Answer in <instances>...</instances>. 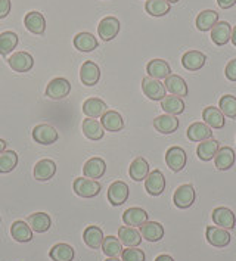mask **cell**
Here are the masks:
<instances>
[{
  "label": "cell",
  "instance_id": "cell-1",
  "mask_svg": "<svg viewBox=\"0 0 236 261\" xmlns=\"http://www.w3.org/2000/svg\"><path fill=\"white\" fill-rule=\"evenodd\" d=\"M74 192L80 198H95L99 195L102 186L97 180L87 179V177H78L74 180Z\"/></svg>",
  "mask_w": 236,
  "mask_h": 261
},
{
  "label": "cell",
  "instance_id": "cell-2",
  "mask_svg": "<svg viewBox=\"0 0 236 261\" xmlns=\"http://www.w3.org/2000/svg\"><path fill=\"white\" fill-rule=\"evenodd\" d=\"M142 90L145 93V96L149 97L151 100H163L166 97V86L160 80L152 79V77H145L142 80Z\"/></svg>",
  "mask_w": 236,
  "mask_h": 261
},
{
  "label": "cell",
  "instance_id": "cell-3",
  "mask_svg": "<svg viewBox=\"0 0 236 261\" xmlns=\"http://www.w3.org/2000/svg\"><path fill=\"white\" fill-rule=\"evenodd\" d=\"M195 198H196V191L194 189V186L192 185H181L176 189V192L173 195V202L177 208L185 210V208L194 205Z\"/></svg>",
  "mask_w": 236,
  "mask_h": 261
},
{
  "label": "cell",
  "instance_id": "cell-4",
  "mask_svg": "<svg viewBox=\"0 0 236 261\" xmlns=\"http://www.w3.org/2000/svg\"><path fill=\"white\" fill-rule=\"evenodd\" d=\"M120 33V21L115 16L103 18L97 25V34L103 41H110L115 39Z\"/></svg>",
  "mask_w": 236,
  "mask_h": 261
},
{
  "label": "cell",
  "instance_id": "cell-5",
  "mask_svg": "<svg viewBox=\"0 0 236 261\" xmlns=\"http://www.w3.org/2000/svg\"><path fill=\"white\" fill-rule=\"evenodd\" d=\"M70 92L71 83L67 79H62V77L54 79L46 87V96L50 97V99H55V100L67 97L70 95Z\"/></svg>",
  "mask_w": 236,
  "mask_h": 261
},
{
  "label": "cell",
  "instance_id": "cell-6",
  "mask_svg": "<svg viewBox=\"0 0 236 261\" xmlns=\"http://www.w3.org/2000/svg\"><path fill=\"white\" fill-rule=\"evenodd\" d=\"M186 160H188L186 152H185V149L180 148V146H173V148H170L166 153L167 167H168L171 171H174V173H179V171H181V170L185 168Z\"/></svg>",
  "mask_w": 236,
  "mask_h": 261
},
{
  "label": "cell",
  "instance_id": "cell-7",
  "mask_svg": "<svg viewBox=\"0 0 236 261\" xmlns=\"http://www.w3.org/2000/svg\"><path fill=\"white\" fill-rule=\"evenodd\" d=\"M33 139L40 145H54L59 139L55 128L49 124H39L33 130Z\"/></svg>",
  "mask_w": 236,
  "mask_h": 261
},
{
  "label": "cell",
  "instance_id": "cell-8",
  "mask_svg": "<svg viewBox=\"0 0 236 261\" xmlns=\"http://www.w3.org/2000/svg\"><path fill=\"white\" fill-rule=\"evenodd\" d=\"M145 189L152 196H160L166 189V177L160 170H153L145 179Z\"/></svg>",
  "mask_w": 236,
  "mask_h": 261
},
{
  "label": "cell",
  "instance_id": "cell-9",
  "mask_svg": "<svg viewBox=\"0 0 236 261\" xmlns=\"http://www.w3.org/2000/svg\"><path fill=\"white\" fill-rule=\"evenodd\" d=\"M205 236L208 241L209 245L216 248L227 247L232 241V236L227 230H224L222 227H216V226H209L205 230Z\"/></svg>",
  "mask_w": 236,
  "mask_h": 261
},
{
  "label": "cell",
  "instance_id": "cell-10",
  "mask_svg": "<svg viewBox=\"0 0 236 261\" xmlns=\"http://www.w3.org/2000/svg\"><path fill=\"white\" fill-rule=\"evenodd\" d=\"M128 198V186L124 181H114L108 189V201L114 206L123 205Z\"/></svg>",
  "mask_w": 236,
  "mask_h": 261
},
{
  "label": "cell",
  "instance_id": "cell-11",
  "mask_svg": "<svg viewBox=\"0 0 236 261\" xmlns=\"http://www.w3.org/2000/svg\"><path fill=\"white\" fill-rule=\"evenodd\" d=\"M213 221L216 226H220L223 229H233L236 224L233 211L226 206H219L213 211Z\"/></svg>",
  "mask_w": 236,
  "mask_h": 261
},
{
  "label": "cell",
  "instance_id": "cell-12",
  "mask_svg": "<svg viewBox=\"0 0 236 261\" xmlns=\"http://www.w3.org/2000/svg\"><path fill=\"white\" fill-rule=\"evenodd\" d=\"M100 124L107 132H121L124 128V120L121 117L120 112L117 111H107L102 117H100Z\"/></svg>",
  "mask_w": 236,
  "mask_h": 261
},
{
  "label": "cell",
  "instance_id": "cell-13",
  "mask_svg": "<svg viewBox=\"0 0 236 261\" xmlns=\"http://www.w3.org/2000/svg\"><path fill=\"white\" fill-rule=\"evenodd\" d=\"M219 149H220V143L216 139H207L204 142H199V145L196 146V155L201 161L208 163L217 155Z\"/></svg>",
  "mask_w": 236,
  "mask_h": 261
},
{
  "label": "cell",
  "instance_id": "cell-14",
  "mask_svg": "<svg viewBox=\"0 0 236 261\" xmlns=\"http://www.w3.org/2000/svg\"><path fill=\"white\" fill-rule=\"evenodd\" d=\"M8 62H9V67L14 69L15 72H27L34 65L33 56L27 52H15V55L11 56L8 59Z\"/></svg>",
  "mask_w": 236,
  "mask_h": 261
},
{
  "label": "cell",
  "instance_id": "cell-15",
  "mask_svg": "<svg viewBox=\"0 0 236 261\" xmlns=\"http://www.w3.org/2000/svg\"><path fill=\"white\" fill-rule=\"evenodd\" d=\"M100 79V69L97 67L95 62L92 61H86L82 68H80V80L83 83L84 86H95Z\"/></svg>",
  "mask_w": 236,
  "mask_h": 261
},
{
  "label": "cell",
  "instance_id": "cell-16",
  "mask_svg": "<svg viewBox=\"0 0 236 261\" xmlns=\"http://www.w3.org/2000/svg\"><path fill=\"white\" fill-rule=\"evenodd\" d=\"M153 127L156 132H160L161 135H171L174 132H177L179 128V120L174 115H160L153 120Z\"/></svg>",
  "mask_w": 236,
  "mask_h": 261
},
{
  "label": "cell",
  "instance_id": "cell-17",
  "mask_svg": "<svg viewBox=\"0 0 236 261\" xmlns=\"http://www.w3.org/2000/svg\"><path fill=\"white\" fill-rule=\"evenodd\" d=\"M123 221H124L125 226L140 227L142 224H145L148 221V213L143 208H138V206L128 208L123 214Z\"/></svg>",
  "mask_w": 236,
  "mask_h": 261
},
{
  "label": "cell",
  "instance_id": "cell-18",
  "mask_svg": "<svg viewBox=\"0 0 236 261\" xmlns=\"http://www.w3.org/2000/svg\"><path fill=\"white\" fill-rule=\"evenodd\" d=\"M146 72L152 79L163 80V79H167L168 75H171V68L168 65V62L164 59H152L146 65Z\"/></svg>",
  "mask_w": 236,
  "mask_h": 261
},
{
  "label": "cell",
  "instance_id": "cell-19",
  "mask_svg": "<svg viewBox=\"0 0 236 261\" xmlns=\"http://www.w3.org/2000/svg\"><path fill=\"white\" fill-rule=\"evenodd\" d=\"M230 34H232V27L226 21H220L211 28V40L214 41V44H217V46L227 44L230 40Z\"/></svg>",
  "mask_w": 236,
  "mask_h": 261
},
{
  "label": "cell",
  "instance_id": "cell-20",
  "mask_svg": "<svg viewBox=\"0 0 236 261\" xmlns=\"http://www.w3.org/2000/svg\"><path fill=\"white\" fill-rule=\"evenodd\" d=\"M207 62V56L199 50H189L181 56V65L189 71H198Z\"/></svg>",
  "mask_w": 236,
  "mask_h": 261
},
{
  "label": "cell",
  "instance_id": "cell-21",
  "mask_svg": "<svg viewBox=\"0 0 236 261\" xmlns=\"http://www.w3.org/2000/svg\"><path fill=\"white\" fill-rule=\"evenodd\" d=\"M186 135H188V139H189L191 142L199 143V142H204V140H207V139H211V136H213V130H211V127L207 125L205 123H194L188 127Z\"/></svg>",
  "mask_w": 236,
  "mask_h": 261
},
{
  "label": "cell",
  "instance_id": "cell-22",
  "mask_svg": "<svg viewBox=\"0 0 236 261\" xmlns=\"http://www.w3.org/2000/svg\"><path fill=\"white\" fill-rule=\"evenodd\" d=\"M28 226L31 227L33 232H37V233H44L50 229L52 226V220H50V216L46 214V213H34L31 216H28L27 219Z\"/></svg>",
  "mask_w": 236,
  "mask_h": 261
},
{
  "label": "cell",
  "instance_id": "cell-23",
  "mask_svg": "<svg viewBox=\"0 0 236 261\" xmlns=\"http://www.w3.org/2000/svg\"><path fill=\"white\" fill-rule=\"evenodd\" d=\"M164 86H166V90H168L173 96H179L181 99L188 96V84L180 75H176V74L168 75Z\"/></svg>",
  "mask_w": 236,
  "mask_h": 261
},
{
  "label": "cell",
  "instance_id": "cell-24",
  "mask_svg": "<svg viewBox=\"0 0 236 261\" xmlns=\"http://www.w3.org/2000/svg\"><path fill=\"white\" fill-rule=\"evenodd\" d=\"M107 171V163L102 158H90L83 167L84 176L87 179H100Z\"/></svg>",
  "mask_w": 236,
  "mask_h": 261
},
{
  "label": "cell",
  "instance_id": "cell-25",
  "mask_svg": "<svg viewBox=\"0 0 236 261\" xmlns=\"http://www.w3.org/2000/svg\"><path fill=\"white\" fill-rule=\"evenodd\" d=\"M107 111V103L97 97H90L83 103V112L84 115H87V118H100Z\"/></svg>",
  "mask_w": 236,
  "mask_h": 261
},
{
  "label": "cell",
  "instance_id": "cell-26",
  "mask_svg": "<svg viewBox=\"0 0 236 261\" xmlns=\"http://www.w3.org/2000/svg\"><path fill=\"white\" fill-rule=\"evenodd\" d=\"M24 24L30 33L33 34H43L44 30H46V19L40 12L37 11H33V12H28L24 18Z\"/></svg>",
  "mask_w": 236,
  "mask_h": 261
},
{
  "label": "cell",
  "instance_id": "cell-27",
  "mask_svg": "<svg viewBox=\"0 0 236 261\" xmlns=\"http://www.w3.org/2000/svg\"><path fill=\"white\" fill-rule=\"evenodd\" d=\"M140 234L149 242H158L164 236V227L156 221H146L140 226Z\"/></svg>",
  "mask_w": 236,
  "mask_h": 261
},
{
  "label": "cell",
  "instance_id": "cell-28",
  "mask_svg": "<svg viewBox=\"0 0 236 261\" xmlns=\"http://www.w3.org/2000/svg\"><path fill=\"white\" fill-rule=\"evenodd\" d=\"M56 173V164L52 160H40L34 167V179L39 181L50 180Z\"/></svg>",
  "mask_w": 236,
  "mask_h": 261
},
{
  "label": "cell",
  "instance_id": "cell-29",
  "mask_svg": "<svg viewBox=\"0 0 236 261\" xmlns=\"http://www.w3.org/2000/svg\"><path fill=\"white\" fill-rule=\"evenodd\" d=\"M214 161H216V168L217 170L226 171L235 164V152L229 146H222L217 152V155L214 156Z\"/></svg>",
  "mask_w": 236,
  "mask_h": 261
},
{
  "label": "cell",
  "instance_id": "cell-30",
  "mask_svg": "<svg viewBox=\"0 0 236 261\" xmlns=\"http://www.w3.org/2000/svg\"><path fill=\"white\" fill-rule=\"evenodd\" d=\"M118 239L125 247H139L142 242V234L135 227L123 226L118 229Z\"/></svg>",
  "mask_w": 236,
  "mask_h": 261
},
{
  "label": "cell",
  "instance_id": "cell-31",
  "mask_svg": "<svg viewBox=\"0 0 236 261\" xmlns=\"http://www.w3.org/2000/svg\"><path fill=\"white\" fill-rule=\"evenodd\" d=\"M202 120L207 125H209L211 128H216V130L224 127V115L222 111L216 107H207L202 111Z\"/></svg>",
  "mask_w": 236,
  "mask_h": 261
},
{
  "label": "cell",
  "instance_id": "cell-32",
  "mask_svg": "<svg viewBox=\"0 0 236 261\" xmlns=\"http://www.w3.org/2000/svg\"><path fill=\"white\" fill-rule=\"evenodd\" d=\"M103 232L100 227L97 226H89L86 227V230L83 232V241L84 244L92 249H99L102 247V242H103Z\"/></svg>",
  "mask_w": 236,
  "mask_h": 261
},
{
  "label": "cell",
  "instance_id": "cell-33",
  "mask_svg": "<svg viewBox=\"0 0 236 261\" xmlns=\"http://www.w3.org/2000/svg\"><path fill=\"white\" fill-rule=\"evenodd\" d=\"M82 128H83L84 136L90 140H100L105 135V128L102 127L100 121H97L95 118H86Z\"/></svg>",
  "mask_w": 236,
  "mask_h": 261
},
{
  "label": "cell",
  "instance_id": "cell-34",
  "mask_svg": "<svg viewBox=\"0 0 236 261\" xmlns=\"http://www.w3.org/2000/svg\"><path fill=\"white\" fill-rule=\"evenodd\" d=\"M130 177L135 181H142L148 177L149 174V164L143 156H138L132 164H130V170H128Z\"/></svg>",
  "mask_w": 236,
  "mask_h": 261
},
{
  "label": "cell",
  "instance_id": "cell-35",
  "mask_svg": "<svg viewBox=\"0 0 236 261\" xmlns=\"http://www.w3.org/2000/svg\"><path fill=\"white\" fill-rule=\"evenodd\" d=\"M11 234L16 242H21V244H25L30 242L33 239V230L31 227L28 226V223L22 220L14 221L12 227H11Z\"/></svg>",
  "mask_w": 236,
  "mask_h": 261
},
{
  "label": "cell",
  "instance_id": "cell-36",
  "mask_svg": "<svg viewBox=\"0 0 236 261\" xmlns=\"http://www.w3.org/2000/svg\"><path fill=\"white\" fill-rule=\"evenodd\" d=\"M217 22H219V14L216 11L207 9V11H202L201 14L196 16L195 24H196V28L199 31L205 33V31H209Z\"/></svg>",
  "mask_w": 236,
  "mask_h": 261
},
{
  "label": "cell",
  "instance_id": "cell-37",
  "mask_svg": "<svg viewBox=\"0 0 236 261\" xmlns=\"http://www.w3.org/2000/svg\"><path fill=\"white\" fill-rule=\"evenodd\" d=\"M161 108L166 111L168 115H180L185 112V100L179 96H167L161 100Z\"/></svg>",
  "mask_w": 236,
  "mask_h": 261
},
{
  "label": "cell",
  "instance_id": "cell-38",
  "mask_svg": "<svg viewBox=\"0 0 236 261\" xmlns=\"http://www.w3.org/2000/svg\"><path fill=\"white\" fill-rule=\"evenodd\" d=\"M74 46L80 52H92L97 47V40L90 33H78L74 37Z\"/></svg>",
  "mask_w": 236,
  "mask_h": 261
},
{
  "label": "cell",
  "instance_id": "cell-39",
  "mask_svg": "<svg viewBox=\"0 0 236 261\" xmlns=\"http://www.w3.org/2000/svg\"><path fill=\"white\" fill-rule=\"evenodd\" d=\"M50 258L54 261H72L74 260V248L68 244H56L49 252Z\"/></svg>",
  "mask_w": 236,
  "mask_h": 261
},
{
  "label": "cell",
  "instance_id": "cell-40",
  "mask_svg": "<svg viewBox=\"0 0 236 261\" xmlns=\"http://www.w3.org/2000/svg\"><path fill=\"white\" fill-rule=\"evenodd\" d=\"M100 248H102V251H103V254L107 257H118L123 252L121 242L115 236H107V238H103V242H102V247Z\"/></svg>",
  "mask_w": 236,
  "mask_h": 261
},
{
  "label": "cell",
  "instance_id": "cell-41",
  "mask_svg": "<svg viewBox=\"0 0 236 261\" xmlns=\"http://www.w3.org/2000/svg\"><path fill=\"white\" fill-rule=\"evenodd\" d=\"M18 44V36L14 31H5L0 34V55H9Z\"/></svg>",
  "mask_w": 236,
  "mask_h": 261
},
{
  "label": "cell",
  "instance_id": "cell-42",
  "mask_svg": "<svg viewBox=\"0 0 236 261\" xmlns=\"http://www.w3.org/2000/svg\"><path fill=\"white\" fill-rule=\"evenodd\" d=\"M145 9L151 16H164L170 12V3L167 0H148Z\"/></svg>",
  "mask_w": 236,
  "mask_h": 261
},
{
  "label": "cell",
  "instance_id": "cell-43",
  "mask_svg": "<svg viewBox=\"0 0 236 261\" xmlns=\"http://www.w3.org/2000/svg\"><path fill=\"white\" fill-rule=\"evenodd\" d=\"M18 165V155L15 151H3L0 155V173L8 174L14 171L15 167Z\"/></svg>",
  "mask_w": 236,
  "mask_h": 261
},
{
  "label": "cell",
  "instance_id": "cell-44",
  "mask_svg": "<svg viewBox=\"0 0 236 261\" xmlns=\"http://www.w3.org/2000/svg\"><path fill=\"white\" fill-rule=\"evenodd\" d=\"M223 115L229 117V118H236V97L232 95H224L220 97V102H219Z\"/></svg>",
  "mask_w": 236,
  "mask_h": 261
},
{
  "label": "cell",
  "instance_id": "cell-45",
  "mask_svg": "<svg viewBox=\"0 0 236 261\" xmlns=\"http://www.w3.org/2000/svg\"><path fill=\"white\" fill-rule=\"evenodd\" d=\"M121 260L123 261H145V252L138 247H128L123 249L121 252Z\"/></svg>",
  "mask_w": 236,
  "mask_h": 261
},
{
  "label": "cell",
  "instance_id": "cell-46",
  "mask_svg": "<svg viewBox=\"0 0 236 261\" xmlns=\"http://www.w3.org/2000/svg\"><path fill=\"white\" fill-rule=\"evenodd\" d=\"M224 74H226V79L229 82H236V59H232L224 69Z\"/></svg>",
  "mask_w": 236,
  "mask_h": 261
},
{
  "label": "cell",
  "instance_id": "cell-47",
  "mask_svg": "<svg viewBox=\"0 0 236 261\" xmlns=\"http://www.w3.org/2000/svg\"><path fill=\"white\" fill-rule=\"evenodd\" d=\"M11 12V0H0V19L6 18Z\"/></svg>",
  "mask_w": 236,
  "mask_h": 261
},
{
  "label": "cell",
  "instance_id": "cell-48",
  "mask_svg": "<svg viewBox=\"0 0 236 261\" xmlns=\"http://www.w3.org/2000/svg\"><path fill=\"white\" fill-rule=\"evenodd\" d=\"M217 3L222 9H230L236 5V0H217Z\"/></svg>",
  "mask_w": 236,
  "mask_h": 261
},
{
  "label": "cell",
  "instance_id": "cell-49",
  "mask_svg": "<svg viewBox=\"0 0 236 261\" xmlns=\"http://www.w3.org/2000/svg\"><path fill=\"white\" fill-rule=\"evenodd\" d=\"M155 261H174L173 260V257H170V255H167V254H163V255H158Z\"/></svg>",
  "mask_w": 236,
  "mask_h": 261
},
{
  "label": "cell",
  "instance_id": "cell-50",
  "mask_svg": "<svg viewBox=\"0 0 236 261\" xmlns=\"http://www.w3.org/2000/svg\"><path fill=\"white\" fill-rule=\"evenodd\" d=\"M230 40H232V44L236 47V25L232 28V34H230Z\"/></svg>",
  "mask_w": 236,
  "mask_h": 261
},
{
  "label": "cell",
  "instance_id": "cell-51",
  "mask_svg": "<svg viewBox=\"0 0 236 261\" xmlns=\"http://www.w3.org/2000/svg\"><path fill=\"white\" fill-rule=\"evenodd\" d=\"M5 148H6V142H5L3 139H0V155L3 153V151H5Z\"/></svg>",
  "mask_w": 236,
  "mask_h": 261
},
{
  "label": "cell",
  "instance_id": "cell-52",
  "mask_svg": "<svg viewBox=\"0 0 236 261\" xmlns=\"http://www.w3.org/2000/svg\"><path fill=\"white\" fill-rule=\"evenodd\" d=\"M105 261H123V260H118L117 257H108V260Z\"/></svg>",
  "mask_w": 236,
  "mask_h": 261
},
{
  "label": "cell",
  "instance_id": "cell-53",
  "mask_svg": "<svg viewBox=\"0 0 236 261\" xmlns=\"http://www.w3.org/2000/svg\"><path fill=\"white\" fill-rule=\"evenodd\" d=\"M167 2H168V3H170V5H171V3H173V5H174V3H177V2H180V0H167Z\"/></svg>",
  "mask_w": 236,
  "mask_h": 261
},
{
  "label": "cell",
  "instance_id": "cell-54",
  "mask_svg": "<svg viewBox=\"0 0 236 261\" xmlns=\"http://www.w3.org/2000/svg\"><path fill=\"white\" fill-rule=\"evenodd\" d=\"M0 221H2V217H0Z\"/></svg>",
  "mask_w": 236,
  "mask_h": 261
}]
</instances>
